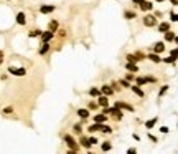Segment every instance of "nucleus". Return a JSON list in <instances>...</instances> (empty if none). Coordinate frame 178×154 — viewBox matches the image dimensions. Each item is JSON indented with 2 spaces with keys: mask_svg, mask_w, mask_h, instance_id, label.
<instances>
[{
  "mask_svg": "<svg viewBox=\"0 0 178 154\" xmlns=\"http://www.w3.org/2000/svg\"><path fill=\"white\" fill-rule=\"evenodd\" d=\"M112 133H114V128L111 124H107V123L102 124V128H101V134H107V136H109V134H112Z\"/></svg>",
  "mask_w": 178,
  "mask_h": 154,
  "instance_id": "obj_24",
  "label": "nucleus"
},
{
  "mask_svg": "<svg viewBox=\"0 0 178 154\" xmlns=\"http://www.w3.org/2000/svg\"><path fill=\"white\" fill-rule=\"evenodd\" d=\"M160 133H163V134H168V133H170V128H168V126H160Z\"/></svg>",
  "mask_w": 178,
  "mask_h": 154,
  "instance_id": "obj_46",
  "label": "nucleus"
},
{
  "mask_svg": "<svg viewBox=\"0 0 178 154\" xmlns=\"http://www.w3.org/2000/svg\"><path fill=\"white\" fill-rule=\"evenodd\" d=\"M124 18H127V20H134V18H137V12H134V10H130V8L124 10Z\"/></svg>",
  "mask_w": 178,
  "mask_h": 154,
  "instance_id": "obj_28",
  "label": "nucleus"
},
{
  "mask_svg": "<svg viewBox=\"0 0 178 154\" xmlns=\"http://www.w3.org/2000/svg\"><path fill=\"white\" fill-rule=\"evenodd\" d=\"M55 37H56V33L46 28V30L41 31V35H40V41H41V43H45V41H51Z\"/></svg>",
  "mask_w": 178,
  "mask_h": 154,
  "instance_id": "obj_9",
  "label": "nucleus"
},
{
  "mask_svg": "<svg viewBox=\"0 0 178 154\" xmlns=\"http://www.w3.org/2000/svg\"><path fill=\"white\" fill-rule=\"evenodd\" d=\"M109 85H111V86H112L114 93H120V91H122V86H120V85H119V81H114V80H112V81H111V83H109Z\"/></svg>",
  "mask_w": 178,
  "mask_h": 154,
  "instance_id": "obj_35",
  "label": "nucleus"
},
{
  "mask_svg": "<svg viewBox=\"0 0 178 154\" xmlns=\"http://www.w3.org/2000/svg\"><path fill=\"white\" fill-rule=\"evenodd\" d=\"M15 22H17V25L25 27L27 25V13L25 12H18V13H17V17H15Z\"/></svg>",
  "mask_w": 178,
  "mask_h": 154,
  "instance_id": "obj_16",
  "label": "nucleus"
},
{
  "mask_svg": "<svg viewBox=\"0 0 178 154\" xmlns=\"http://www.w3.org/2000/svg\"><path fill=\"white\" fill-rule=\"evenodd\" d=\"M168 17H170V22H178V13L175 12V10H170Z\"/></svg>",
  "mask_w": 178,
  "mask_h": 154,
  "instance_id": "obj_40",
  "label": "nucleus"
},
{
  "mask_svg": "<svg viewBox=\"0 0 178 154\" xmlns=\"http://www.w3.org/2000/svg\"><path fill=\"white\" fill-rule=\"evenodd\" d=\"M137 8H140V12H144V13L152 12L153 10V2H150V0H142V2L139 3Z\"/></svg>",
  "mask_w": 178,
  "mask_h": 154,
  "instance_id": "obj_10",
  "label": "nucleus"
},
{
  "mask_svg": "<svg viewBox=\"0 0 178 154\" xmlns=\"http://www.w3.org/2000/svg\"><path fill=\"white\" fill-rule=\"evenodd\" d=\"M130 2H132V3H134V5H137V7H139V3H140V2H142V0H130Z\"/></svg>",
  "mask_w": 178,
  "mask_h": 154,
  "instance_id": "obj_52",
  "label": "nucleus"
},
{
  "mask_svg": "<svg viewBox=\"0 0 178 154\" xmlns=\"http://www.w3.org/2000/svg\"><path fill=\"white\" fill-rule=\"evenodd\" d=\"M147 60H150L152 63H155V65H158V63H162V55L155 53V51H150L147 55Z\"/></svg>",
  "mask_w": 178,
  "mask_h": 154,
  "instance_id": "obj_19",
  "label": "nucleus"
},
{
  "mask_svg": "<svg viewBox=\"0 0 178 154\" xmlns=\"http://www.w3.org/2000/svg\"><path fill=\"white\" fill-rule=\"evenodd\" d=\"M7 71H8L10 75H13V76H18V78H22V76L27 75V68H23V66H8Z\"/></svg>",
  "mask_w": 178,
  "mask_h": 154,
  "instance_id": "obj_4",
  "label": "nucleus"
},
{
  "mask_svg": "<svg viewBox=\"0 0 178 154\" xmlns=\"http://www.w3.org/2000/svg\"><path fill=\"white\" fill-rule=\"evenodd\" d=\"M51 50V41H45V43L40 45V48H38V55L40 57H45V55H48Z\"/></svg>",
  "mask_w": 178,
  "mask_h": 154,
  "instance_id": "obj_12",
  "label": "nucleus"
},
{
  "mask_svg": "<svg viewBox=\"0 0 178 154\" xmlns=\"http://www.w3.org/2000/svg\"><path fill=\"white\" fill-rule=\"evenodd\" d=\"M132 138H134L135 141H140V136H139L137 133H132Z\"/></svg>",
  "mask_w": 178,
  "mask_h": 154,
  "instance_id": "obj_50",
  "label": "nucleus"
},
{
  "mask_svg": "<svg viewBox=\"0 0 178 154\" xmlns=\"http://www.w3.org/2000/svg\"><path fill=\"white\" fill-rule=\"evenodd\" d=\"M135 85H139V86H144V85H147V80H145V75H135Z\"/></svg>",
  "mask_w": 178,
  "mask_h": 154,
  "instance_id": "obj_30",
  "label": "nucleus"
},
{
  "mask_svg": "<svg viewBox=\"0 0 178 154\" xmlns=\"http://www.w3.org/2000/svg\"><path fill=\"white\" fill-rule=\"evenodd\" d=\"M168 90H170L168 85H162V86H160V90H158V94H157V98H158V100H160V98H163L167 93H168Z\"/></svg>",
  "mask_w": 178,
  "mask_h": 154,
  "instance_id": "obj_31",
  "label": "nucleus"
},
{
  "mask_svg": "<svg viewBox=\"0 0 178 154\" xmlns=\"http://www.w3.org/2000/svg\"><path fill=\"white\" fill-rule=\"evenodd\" d=\"M157 123H158V116H153V118H150V120L145 121L144 126H145V129H147V131H152V129L157 126Z\"/></svg>",
  "mask_w": 178,
  "mask_h": 154,
  "instance_id": "obj_17",
  "label": "nucleus"
},
{
  "mask_svg": "<svg viewBox=\"0 0 178 154\" xmlns=\"http://www.w3.org/2000/svg\"><path fill=\"white\" fill-rule=\"evenodd\" d=\"M163 35V41H165V43H173V40H175V31H173L172 28L170 30H167L165 33H162Z\"/></svg>",
  "mask_w": 178,
  "mask_h": 154,
  "instance_id": "obj_15",
  "label": "nucleus"
},
{
  "mask_svg": "<svg viewBox=\"0 0 178 154\" xmlns=\"http://www.w3.org/2000/svg\"><path fill=\"white\" fill-rule=\"evenodd\" d=\"M101 93H102V94H106V96H109V98L116 94L111 85H102V86H101Z\"/></svg>",
  "mask_w": 178,
  "mask_h": 154,
  "instance_id": "obj_22",
  "label": "nucleus"
},
{
  "mask_svg": "<svg viewBox=\"0 0 178 154\" xmlns=\"http://www.w3.org/2000/svg\"><path fill=\"white\" fill-rule=\"evenodd\" d=\"M117 81H119V85L122 86V90H130L132 83H130V81H127L125 78H120V80H117Z\"/></svg>",
  "mask_w": 178,
  "mask_h": 154,
  "instance_id": "obj_32",
  "label": "nucleus"
},
{
  "mask_svg": "<svg viewBox=\"0 0 178 154\" xmlns=\"http://www.w3.org/2000/svg\"><path fill=\"white\" fill-rule=\"evenodd\" d=\"M78 143H79V146H81L83 149H86V151H91V149H92V144H91V141H89V136H86V134L79 136Z\"/></svg>",
  "mask_w": 178,
  "mask_h": 154,
  "instance_id": "obj_7",
  "label": "nucleus"
},
{
  "mask_svg": "<svg viewBox=\"0 0 178 154\" xmlns=\"http://www.w3.org/2000/svg\"><path fill=\"white\" fill-rule=\"evenodd\" d=\"M2 114L3 116H8V114H13V106H5L2 110Z\"/></svg>",
  "mask_w": 178,
  "mask_h": 154,
  "instance_id": "obj_39",
  "label": "nucleus"
},
{
  "mask_svg": "<svg viewBox=\"0 0 178 154\" xmlns=\"http://www.w3.org/2000/svg\"><path fill=\"white\" fill-rule=\"evenodd\" d=\"M88 110H91V111H96V110H99V104H97V101H96V98L94 100H91V101H88Z\"/></svg>",
  "mask_w": 178,
  "mask_h": 154,
  "instance_id": "obj_33",
  "label": "nucleus"
},
{
  "mask_svg": "<svg viewBox=\"0 0 178 154\" xmlns=\"http://www.w3.org/2000/svg\"><path fill=\"white\" fill-rule=\"evenodd\" d=\"M55 10H56V5H53V3H43V5H40L38 12H40L41 15H50Z\"/></svg>",
  "mask_w": 178,
  "mask_h": 154,
  "instance_id": "obj_6",
  "label": "nucleus"
},
{
  "mask_svg": "<svg viewBox=\"0 0 178 154\" xmlns=\"http://www.w3.org/2000/svg\"><path fill=\"white\" fill-rule=\"evenodd\" d=\"M63 141H64V144L68 146V149H71V151H74V152L81 151V146H79L78 139L74 138V134H64L63 136Z\"/></svg>",
  "mask_w": 178,
  "mask_h": 154,
  "instance_id": "obj_1",
  "label": "nucleus"
},
{
  "mask_svg": "<svg viewBox=\"0 0 178 154\" xmlns=\"http://www.w3.org/2000/svg\"><path fill=\"white\" fill-rule=\"evenodd\" d=\"M165 50H167V43H165L163 40L155 41V43H153V47L150 48V51H155V53H158V55H162Z\"/></svg>",
  "mask_w": 178,
  "mask_h": 154,
  "instance_id": "obj_8",
  "label": "nucleus"
},
{
  "mask_svg": "<svg viewBox=\"0 0 178 154\" xmlns=\"http://www.w3.org/2000/svg\"><path fill=\"white\" fill-rule=\"evenodd\" d=\"M173 43H176V47H178V35H175V40H173Z\"/></svg>",
  "mask_w": 178,
  "mask_h": 154,
  "instance_id": "obj_53",
  "label": "nucleus"
},
{
  "mask_svg": "<svg viewBox=\"0 0 178 154\" xmlns=\"http://www.w3.org/2000/svg\"><path fill=\"white\" fill-rule=\"evenodd\" d=\"M96 101H97V104H99V108H107V106H111L109 96H106V94H102V93H101L99 96L96 98Z\"/></svg>",
  "mask_w": 178,
  "mask_h": 154,
  "instance_id": "obj_11",
  "label": "nucleus"
},
{
  "mask_svg": "<svg viewBox=\"0 0 178 154\" xmlns=\"http://www.w3.org/2000/svg\"><path fill=\"white\" fill-rule=\"evenodd\" d=\"M89 141H91V144H92V146H97V144H99V139H97L94 134H89Z\"/></svg>",
  "mask_w": 178,
  "mask_h": 154,
  "instance_id": "obj_44",
  "label": "nucleus"
},
{
  "mask_svg": "<svg viewBox=\"0 0 178 154\" xmlns=\"http://www.w3.org/2000/svg\"><path fill=\"white\" fill-rule=\"evenodd\" d=\"M104 123H94L88 126V134H96V133H101V128H102Z\"/></svg>",
  "mask_w": 178,
  "mask_h": 154,
  "instance_id": "obj_14",
  "label": "nucleus"
},
{
  "mask_svg": "<svg viewBox=\"0 0 178 154\" xmlns=\"http://www.w3.org/2000/svg\"><path fill=\"white\" fill-rule=\"evenodd\" d=\"M135 75H137V73H130V71H127V73L124 75V78L127 80V81L134 83V81H135Z\"/></svg>",
  "mask_w": 178,
  "mask_h": 154,
  "instance_id": "obj_38",
  "label": "nucleus"
},
{
  "mask_svg": "<svg viewBox=\"0 0 178 154\" xmlns=\"http://www.w3.org/2000/svg\"><path fill=\"white\" fill-rule=\"evenodd\" d=\"M41 31H43V30H40V28H33V30H30V31H28V38H40Z\"/></svg>",
  "mask_w": 178,
  "mask_h": 154,
  "instance_id": "obj_34",
  "label": "nucleus"
},
{
  "mask_svg": "<svg viewBox=\"0 0 178 154\" xmlns=\"http://www.w3.org/2000/svg\"><path fill=\"white\" fill-rule=\"evenodd\" d=\"M153 15H155L157 18H162V17H163V13H162V12H158V10H157V12H153Z\"/></svg>",
  "mask_w": 178,
  "mask_h": 154,
  "instance_id": "obj_48",
  "label": "nucleus"
},
{
  "mask_svg": "<svg viewBox=\"0 0 178 154\" xmlns=\"http://www.w3.org/2000/svg\"><path fill=\"white\" fill-rule=\"evenodd\" d=\"M84 133V128H83V123H76L73 126V134L74 136H81Z\"/></svg>",
  "mask_w": 178,
  "mask_h": 154,
  "instance_id": "obj_23",
  "label": "nucleus"
},
{
  "mask_svg": "<svg viewBox=\"0 0 178 154\" xmlns=\"http://www.w3.org/2000/svg\"><path fill=\"white\" fill-rule=\"evenodd\" d=\"M135 152H137V149H135V148H129L127 149V154H135Z\"/></svg>",
  "mask_w": 178,
  "mask_h": 154,
  "instance_id": "obj_49",
  "label": "nucleus"
},
{
  "mask_svg": "<svg viewBox=\"0 0 178 154\" xmlns=\"http://www.w3.org/2000/svg\"><path fill=\"white\" fill-rule=\"evenodd\" d=\"M176 61L178 60H175V58L170 57V55H168V57H165V58H162V63H167V65H175Z\"/></svg>",
  "mask_w": 178,
  "mask_h": 154,
  "instance_id": "obj_37",
  "label": "nucleus"
},
{
  "mask_svg": "<svg viewBox=\"0 0 178 154\" xmlns=\"http://www.w3.org/2000/svg\"><path fill=\"white\" fill-rule=\"evenodd\" d=\"M130 91L135 94V96H139L140 100H144L145 98V91L142 90V86H139V85H135V83H132V86H130Z\"/></svg>",
  "mask_w": 178,
  "mask_h": 154,
  "instance_id": "obj_13",
  "label": "nucleus"
},
{
  "mask_svg": "<svg viewBox=\"0 0 178 154\" xmlns=\"http://www.w3.org/2000/svg\"><path fill=\"white\" fill-rule=\"evenodd\" d=\"M112 148H114V146H112V143H111V141H104L102 144H101V151H102V152L112 151Z\"/></svg>",
  "mask_w": 178,
  "mask_h": 154,
  "instance_id": "obj_29",
  "label": "nucleus"
},
{
  "mask_svg": "<svg viewBox=\"0 0 178 154\" xmlns=\"http://www.w3.org/2000/svg\"><path fill=\"white\" fill-rule=\"evenodd\" d=\"M147 138H148V139H150V141H152V143H158V138H157V136H153V134H152V133H150V131L147 133Z\"/></svg>",
  "mask_w": 178,
  "mask_h": 154,
  "instance_id": "obj_45",
  "label": "nucleus"
},
{
  "mask_svg": "<svg viewBox=\"0 0 178 154\" xmlns=\"http://www.w3.org/2000/svg\"><path fill=\"white\" fill-rule=\"evenodd\" d=\"M76 114H78V118L81 121L88 123V120L91 118V110H88V108H78V110H76Z\"/></svg>",
  "mask_w": 178,
  "mask_h": 154,
  "instance_id": "obj_5",
  "label": "nucleus"
},
{
  "mask_svg": "<svg viewBox=\"0 0 178 154\" xmlns=\"http://www.w3.org/2000/svg\"><path fill=\"white\" fill-rule=\"evenodd\" d=\"M56 37H58V38H66V30L59 27V28H58V31H56Z\"/></svg>",
  "mask_w": 178,
  "mask_h": 154,
  "instance_id": "obj_42",
  "label": "nucleus"
},
{
  "mask_svg": "<svg viewBox=\"0 0 178 154\" xmlns=\"http://www.w3.org/2000/svg\"><path fill=\"white\" fill-rule=\"evenodd\" d=\"M125 71L139 73V71H140V68H139V63H130V61H127V63H125Z\"/></svg>",
  "mask_w": 178,
  "mask_h": 154,
  "instance_id": "obj_21",
  "label": "nucleus"
},
{
  "mask_svg": "<svg viewBox=\"0 0 178 154\" xmlns=\"http://www.w3.org/2000/svg\"><path fill=\"white\" fill-rule=\"evenodd\" d=\"M114 106H117L119 110L125 111V113H135V106H134V104H130L129 101H124V100L114 101Z\"/></svg>",
  "mask_w": 178,
  "mask_h": 154,
  "instance_id": "obj_3",
  "label": "nucleus"
},
{
  "mask_svg": "<svg viewBox=\"0 0 178 154\" xmlns=\"http://www.w3.org/2000/svg\"><path fill=\"white\" fill-rule=\"evenodd\" d=\"M5 2H12V0H5Z\"/></svg>",
  "mask_w": 178,
  "mask_h": 154,
  "instance_id": "obj_55",
  "label": "nucleus"
},
{
  "mask_svg": "<svg viewBox=\"0 0 178 154\" xmlns=\"http://www.w3.org/2000/svg\"><path fill=\"white\" fill-rule=\"evenodd\" d=\"M125 60L130 61V63H137V58H135L134 53H127V55H125Z\"/></svg>",
  "mask_w": 178,
  "mask_h": 154,
  "instance_id": "obj_41",
  "label": "nucleus"
},
{
  "mask_svg": "<svg viewBox=\"0 0 178 154\" xmlns=\"http://www.w3.org/2000/svg\"><path fill=\"white\" fill-rule=\"evenodd\" d=\"M168 55H170V57H173L175 60H178V47L176 48H172V50L168 51Z\"/></svg>",
  "mask_w": 178,
  "mask_h": 154,
  "instance_id": "obj_43",
  "label": "nucleus"
},
{
  "mask_svg": "<svg viewBox=\"0 0 178 154\" xmlns=\"http://www.w3.org/2000/svg\"><path fill=\"white\" fill-rule=\"evenodd\" d=\"M145 80H147V83H150V85H157L158 83V78L153 75H145Z\"/></svg>",
  "mask_w": 178,
  "mask_h": 154,
  "instance_id": "obj_36",
  "label": "nucleus"
},
{
  "mask_svg": "<svg viewBox=\"0 0 178 154\" xmlns=\"http://www.w3.org/2000/svg\"><path fill=\"white\" fill-rule=\"evenodd\" d=\"M107 120H109V116H107V114H104L102 111L92 116V121H94V123H107Z\"/></svg>",
  "mask_w": 178,
  "mask_h": 154,
  "instance_id": "obj_20",
  "label": "nucleus"
},
{
  "mask_svg": "<svg viewBox=\"0 0 178 154\" xmlns=\"http://www.w3.org/2000/svg\"><path fill=\"white\" fill-rule=\"evenodd\" d=\"M3 61H5V51L0 50V66L3 65Z\"/></svg>",
  "mask_w": 178,
  "mask_h": 154,
  "instance_id": "obj_47",
  "label": "nucleus"
},
{
  "mask_svg": "<svg viewBox=\"0 0 178 154\" xmlns=\"http://www.w3.org/2000/svg\"><path fill=\"white\" fill-rule=\"evenodd\" d=\"M157 3H163V2H167V0H155Z\"/></svg>",
  "mask_w": 178,
  "mask_h": 154,
  "instance_id": "obj_54",
  "label": "nucleus"
},
{
  "mask_svg": "<svg viewBox=\"0 0 178 154\" xmlns=\"http://www.w3.org/2000/svg\"><path fill=\"white\" fill-rule=\"evenodd\" d=\"M88 94L91 98H97L101 94V88H99V86H91V88L88 90Z\"/></svg>",
  "mask_w": 178,
  "mask_h": 154,
  "instance_id": "obj_25",
  "label": "nucleus"
},
{
  "mask_svg": "<svg viewBox=\"0 0 178 154\" xmlns=\"http://www.w3.org/2000/svg\"><path fill=\"white\" fill-rule=\"evenodd\" d=\"M58 28H59V20H50V22H48V30L56 33Z\"/></svg>",
  "mask_w": 178,
  "mask_h": 154,
  "instance_id": "obj_27",
  "label": "nucleus"
},
{
  "mask_svg": "<svg viewBox=\"0 0 178 154\" xmlns=\"http://www.w3.org/2000/svg\"><path fill=\"white\" fill-rule=\"evenodd\" d=\"M168 2H170V3H172V5H173V7H178V0H168Z\"/></svg>",
  "mask_w": 178,
  "mask_h": 154,
  "instance_id": "obj_51",
  "label": "nucleus"
},
{
  "mask_svg": "<svg viewBox=\"0 0 178 154\" xmlns=\"http://www.w3.org/2000/svg\"><path fill=\"white\" fill-rule=\"evenodd\" d=\"M157 30L160 31V33H165L167 30H170L172 28V22H158L157 23V27H155Z\"/></svg>",
  "mask_w": 178,
  "mask_h": 154,
  "instance_id": "obj_18",
  "label": "nucleus"
},
{
  "mask_svg": "<svg viewBox=\"0 0 178 154\" xmlns=\"http://www.w3.org/2000/svg\"><path fill=\"white\" fill-rule=\"evenodd\" d=\"M157 23H158V18H157L153 13H150V12H147L144 15V18H142V25H144L145 28H155Z\"/></svg>",
  "mask_w": 178,
  "mask_h": 154,
  "instance_id": "obj_2",
  "label": "nucleus"
},
{
  "mask_svg": "<svg viewBox=\"0 0 178 154\" xmlns=\"http://www.w3.org/2000/svg\"><path fill=\"white\" fill-rule=\"evenodd\" d=\"M134 55H135V58H137V63H140V61H145V60H147V53H144L142 50H135V51H134Z\"/></svg>",
  "mask_w": 178,
  "mask_h": 154,
  "instance_id": "obj_26",
  "label": "nucleus"
}]
</instances>
